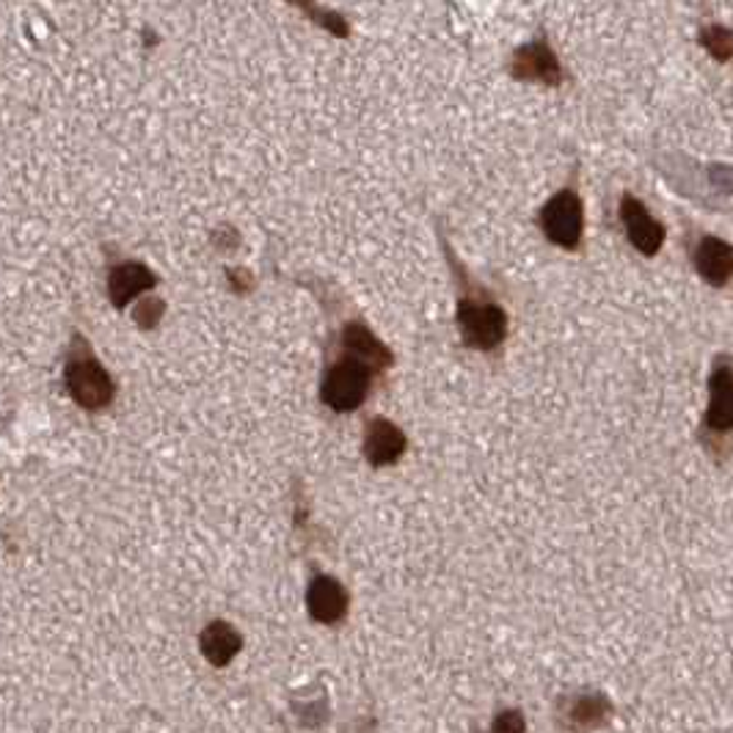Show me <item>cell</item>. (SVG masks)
<instances>
[{
    "label": "cell",
    "mask_w": 733,
    "mask_h": 733,
    "mask_svg": "<svg viewBox=\"0 0 733 733\" xmlns=\"http://www.w3.org/2000/svg\"><path fill=\"white\" fill-rule=\"evenodd\" d=\"M447 248V257L453 263L455 281H458V309H455V323H458L460 343L475 350H496L507 339V311L502 304H496L488 296L486 287L475 285L472 276L466 274L464 265L455 259L453 248Z\"/></svg>",
    "instance_id": "6da1fadb"
},
{
    "label": "cell",
    "mask_w": 733,
    "mask_h": 733,
    "mask_svg": "<svg viewBox=\"0 0 733 733\" xmlns=\"http://www.w3.org/2000/svg\"><path fill=\"white\" fill-rule=\"evenodd\" d=\"M63 386L75 406L83 412H102L117 397V380L111 378L102 361L95 356L89 339L80 331L72 334V343L63 359Z\"/></svg>",
    "instance_id": "7a4b0ae2"
},
{
    "label": "cell",
    "mask_w": 733,
    "mask_h": 733,
    "mask_svg": "<svg viewBox=\"0 0 733 733\" xmlns=\"http://www.w3.org/2000/svg\"><path fill=\"white\" fill-rule=\"evenodd\" d=\"M378 373L367 361L356 356H339L326 367L320 380V400L323 406L337 414H350L367 403L373 392V375Z\"/></svg>",
    "instance_id": "3957f363"
},
{
    "label": "cell",
    "mask_w": 733,
    "mask_h": 733,
    "mask_svg": "<svg viewBox=\"0 0 733 733\" xmlns=\"http://www.w3.org/2000/svg\"><path fill=\"white\" fill-rule=\"evenodd\" d=\"M538 224L552 246L576 251L585 235V205L576 185H565L538 212Z\"/></svg>",
    "instance_id": "277c9868"
},
{
    "label": "cell",
    "mask_w": 733,
    "mask_h": 733,
    "mask_svg": "<svg viewBox=\"0 0 733 733\" xmlns=\"http://www.w3.org/2000/svg\"><path fill=\"white\" fill-rule=\"evenodd\" d=\"M733 433V359L720 356L709 373V406L703 412V438H723Z\"/></svg>",
    "instance_id": "5b68a950"
},
{
    "label": "cell",
    "mask_w": 733,
    "mask_h": 733,
    "mask_svg": "<svg viewBox=\"0 0 733 733\" xmlns=\"http://www.w3.org/2000/svg\"><path fill=\"white\" fill-rule=\"evenodd\" d=\"M158 281V274L149 270V265H143L141 259H117V263L108 265L106 290L111 304L122 311L132 301H141L143 293L155 290Z\"/></svg>",
    "instance_id": "8992f818"
},
{
    "label": "cell",
    "mask_w": 733,
    "mask_h": 733,
    "mask_svg": "<svg viewBox=\"0 0 733 733\" xmlns=\"http://www.w3.org/2000/svg\"><path fill=\"white\" fill-rule=\"evenodd\" d=\"M511 75L527 83H544V86H559L563 83V63H559L557 53L552 50L549 39L541 33L533 42L522 44L511 59Z\"/></svg>",
    "instance_id": "52a82bcc"
},
{
    "label": "cell",
    "mask_w": 733,
    "mask_h": 733,
    "mask_svg": "<svg viewBox=\"0 0 733 733\" xmlns=\"http://www.w3.org/2000/svg\"><path fill=\"white\" fill-rule=\"evenodd\" d=\"M621 224L626 229L628 244L637 248L645 257H654L665 246V227L656 221L654 212L632 194L621 196Z\"/></svg>",
    "instance_id": "ba28073f"
},
{
    "label": "cell",
    "mask_w": 733,
    "mask_h": 733,
    "mask_svg": "<svg viewBox=\"0 0 733 733\" xmlns=\"http://www.w3.org/2000/svg\"><path fill=\"white\" fill-rule=\"evenodd\" d=\"M365 458L373 469H384V466H395L397 460L406 455L408 438L406 433L397 428L392 419L386 417H369L365 425Z\"/></svg>",
    "instance_id": "9c48e42d"
},
{
    "label": "cell",
    "mask_w": 733,
    "mask_h": 733,
    "mask_svg": "<svg viewBox=\"0 0 733 733\" xmlns=\"http://www.w3.org/2000/svg\"><path fill=\"white\" fill-rule=\"evenodd\" d=\"M350 596L343 587V582L328 574H315V580L306 587V610L317 623H339L348 615Z\"/></svg>",
    "instance_id": "30bf717a"
},
{
    "label": "cell",
    "mask_w": 733,
    "mask_h": 733,
    "mask_svg": "<svg viewBox=\"0 0 733 733\" xmlns=\"http://www.w3.org/2000/svg\"><path fill=\"white\" fill-rule=\"evenodd\" d=\"M695 270L712 287H725L733 279V246L717 235H706L692 254Z\"/></svg>",
    "instance_id": "8fae6325"
},
{
    "label": "cell",
    "mask_w": 733,
    "mask_h": 733,
    "mask_svg": "<svg viewBox=\"0 0 733 733\" xmlns=\"http://www.w3.org/2000/svg\"><path fill=\"white\" fill-rule=\"evenodd\" d=\"M339 345H343V350L348 356H356V359L367 361L369 367L375 369H384L392 365V350L386 348L384 343H380L378 337L373 334V328L367 326V323L361 320H350L345 323L343 328V337H339Z\"/></svg>",
    "instance_id": "7c38bea8"
},
{
    "label": "cell",
    "mask_w": 733,
    "mask_h": 733,
    "mask_svg": "<svg viewBox=\"0 0 733 733\" xmlns=\"http://www.w3.org/2000/svg\"><path fill=\"white\" fill-rule=\"evenodd\" d=\"M199 645L201 654H205V660L212 667H227L238 656V651L244 648V637H240V632L232 623L212 621L201 628Z\"/></svg>",
    "instance_id": "4fadbf2b"
},
{
    "label": "cell",
    "mask_w": 733,
    "mask_h": 733,
    "mask_svg": "<svg viewBox=\"0 0 733 733\" xmlns=\"http://www.w3.org/2000/svg\"><path fill=\"white\" fill-rule=\"evenodd\" d=\"M697 42L703 44L712 59H717L720 63L733 61V31L725 26H703L701 33H697Z\"/></svg>",
    "instance_id": "5bb4252c"
},
{
    "label": "cell",
    "mask_w": 733,
    "mask_h": 733,
    "mask_svg": "<svg viewBox=\"0 0 733 733\" xmlns=\"http://www.w3.org/2000/svg\"><path fill=\"white\" fill-rule=\"evenodd\" d=\"M568 714H571V723H574L576 729H593V725L602 723L604 714H607V703H604V697L598 695H582L576 697Z\"/></svg>",
    "instance_id": "9a60e30c"
},
{
    "label": "cell",
    "mask_w": 733,
    "mask_h": 733,
    "mask_svg": "<svg viewBox=\"0 0 733 733\" xmlns=\"http://www.w3.org/2000/svg\"><path fill=\"white\" fill-rule=\"evenodd\" d=\"M164 311L166 304L160 301V298H141V301L136 304V309H132V320H136L138 328H143V331H152L160 323V317H164Z\"/></svg>",
    "instance_id": "2e32d148"
},
{
    "label": "cell",
    "mask_w": 733,
    "mask_h": 733,
    "mask_svg": "<svg viewBox=\"0 0 733 733\" xmlns=\"http://www.w3.org/2000/svg\"><path fill=\"white\" fill-rule=\"evenodd\" d=\"M491 733H527V723H524V714L518 709H505V712L496 714Z\"/></svg>",
    "instance_id": "e0dca14e"
},
{
    "label": "cell",
    "mask_w": 733,
    "mask_h": 733,
    "mask_svg": "<svg viewBox=\"0 0 733 733\" xmlns=\"http://www.w3.org/2000/svg\"><path fill=\"white\" fill-rule=\"evenodd\" d=\"M306 14L315 17V20H320V26H323V28H328V31L339 33V37H345V33H348V28L337 26V22H345V20H343V17H339V14H334V11H326V9H306Z\"/></svg>",
    "instance_id": "ac0fdd59"
}]
</instances>
